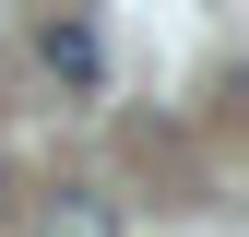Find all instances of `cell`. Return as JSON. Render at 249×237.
Segmentation results:
<instances>
[{
    "mask_svg": "<svg viewBox=\"0 0 249 237\" xmlns=\"http://www.w3.org/2000/svg\"><path fill=\"white\" fill-rule=\"evenodd\" d=\"M0 214H12V178H0Z\"/></svg>",
    "mask_w": 249,
    "mask_h": 237,
    "instance_id": "obj_3",
    "label": "cell"
},
{
    "mask_svg": "<svg viewBox=\"0 0 249 237\" xmlns=\"http://www.w3.org/2000/svg\"><path fill=\"white\" fill-rule=\"evenodd\" d=\"M36 59H48L59 83H95V71H107V48H95V24H48V36H36Z\"/></svg>",
    "mask_w": 249,
    "mask_h": 237,
    "instance_id": "obj_1",
    "label": "cell"
},
{
    "mask_svg": "<svg viewBox=\"0 0 249 237\" xmlns=\"http://www.w3.org/2000/svg\"><path fill=\"white\" fill-rule=\"evenodd\" d=\"M36 237H119V202L71 190V202H48V225H36Z\"/></svg>",
    "mask_w": 249,
    "mask_h": 237,
    "instance_id": "obj_2",
    "label": "cell"
}]
</instances>
